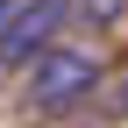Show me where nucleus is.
<instances>
[{
	"mask_svg": "<svg viewBox=\"0 0 128 128\" xmlns=\"http://www.w3.org/2000/svg\"><path fill=\"white\" fill-rule=\"evenodd\" d=\"M92 86H100V57L92 50L50 43V50L28 64V107H36V114H64V107H78Z\"/></svg>",
	"mask_w": 128,
	"mask_h": 128,
	"instance_id": "nucleus-1",
	"label": "nucleus"
},
{
	"mask_svg": "<svg viewBox=\"0 0 128 128\" xmlns=\"http://www.w3.org/2000/svg\"><path fill=\"white\" fill-rule=\"evenodd\" d=\"M64 14H71V0H22L14 22H7V36H0V64H36L57 43Z\"/></svg>",
	"mask_w": 128,
	"mask_h": 128,
	"instance_id": "nucleus-2",
	"label": "nucleus"
},
{
	"mask_svg": "<svg viewBox=\"0 0 128 128\" xmlns=\"http://www.w3.org/2000/svg\"><path fill=\"white\" fill-rule=\"evenodd\" d=\"M92 14H100V22H121V0H86Z\"/></svg>",
	"mask_w": 128,
	"mask_h": 128,
	"instance_id": "nucleus-3",
	"label": "nucleus"
},
{
	"mask_svg": "<svg viewBox=\"0 0 128 128\" xmlns=\"http://www.w3.org/2000/svg\"><path fill=\"white\" fill-rule=\"evenodd\" d=\"M14 7H22V0H0V36H7V22H14Z\"/></svg>",
	"mask_w": 128,
	"mask_h": 128,
	"instance_id": "nucleus-4",
	"label": "nucleus"
}]
</instances>
